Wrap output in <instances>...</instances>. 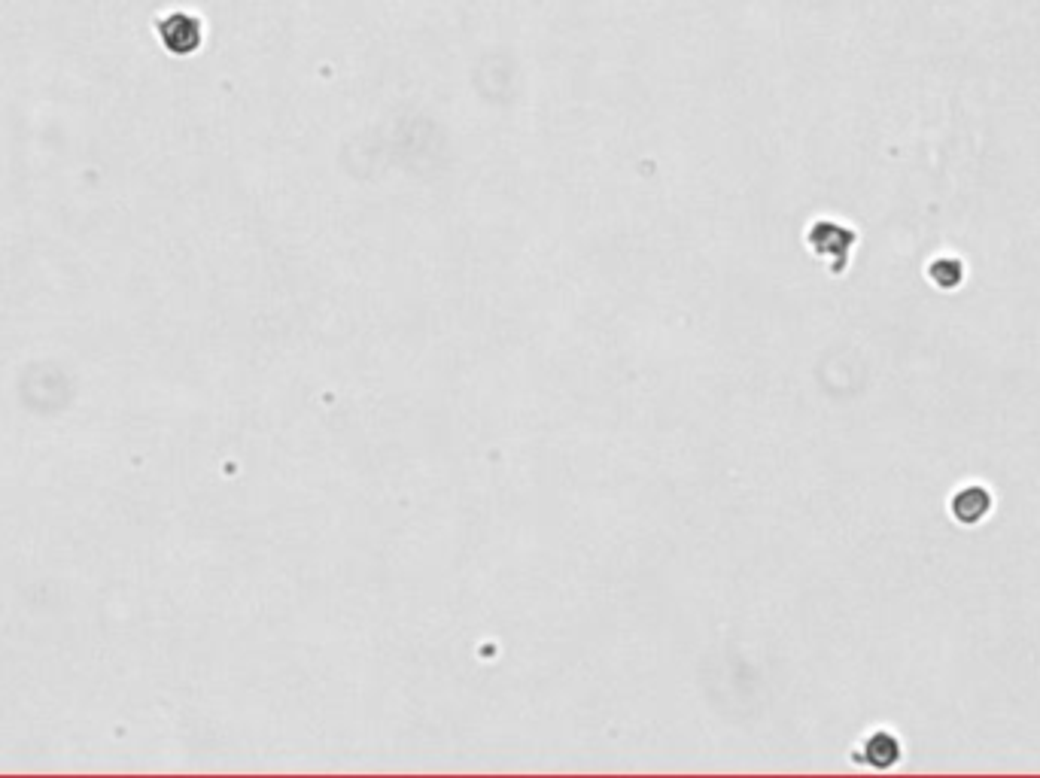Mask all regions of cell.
I'll use <instances>...</instances> for the list:
<instances>
[{
	"label": "cell",
	"instance_id": "6da1fadb",
	"mask_svg": "<svg viewBox=\"0 0 1040 778\" xmlns=\"http://www.w3.org/2000/svg\"><path fill=\"white\" fill-rule=\"evenodd\" d=\"M992 505H995V499H992V493L983 484H964L961 490L952 493L949 514L961 526H977V523H983L989 517Z\"/></svg>",
	"mask_w": 1040,
	"mask_h": 778
},
{
	"label": "cell",
	"instance_id": "7a4b0ae2",
	"mask_svg": "<svg viewBox=\"0 0 1040 778\" xmlns=\"http://www.w3.org/2000/svg\"><path fill=\"white\" fill-rule=\"evenodd\" d=\"M864 760L873 766V769H888L895 766L901 760V742L895 733L888 730H876L867 742H864Z\"/></svg>",
	"mask_w": 1040,
	"mask_h": 778
},
{
	"label": "cell",
	"instance_id": "3957f363",
	"mask_svg": "<svg viewBox=\"0 0 1040 778\" xmlns=\"http://www.w3.org/2000/svg\"><path fill=\"white\" fill-rule=\"evenodd\" d=\"M928 280L940 289V292H952L964 283V265L952 256H940L928 265Z\"/></svg>",
	"mask_w": 1040,
	"mask_h": 778
}]
</instances>
